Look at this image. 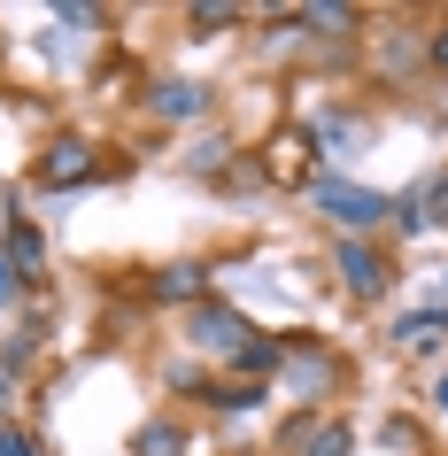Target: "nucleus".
<instances>
[{"label":"nucleus","mask_w":448,"mask_h":456,"mask_svg":"<svg viewBox=\"0 0 448 456\" xmlns=\"http://www.w3.org/2000/svg\"><path fill=\"white\" fill-rule=\"evenodd\" d=\"M309 201H317V216H332V224H340V240H371L379 224H387V193L355 186V178H332V170H317V178H309Z\"/></svg>","instance_id":"f257e3e1"},{"label":"nucleus","mask_w":448,"mask_h":456,"mask_svg":"<svg viewBox=\"0 0 448 456\" xmlns=\"http://www.w3.org/2000/svg\"><path fill=\"white\" fill-rule=\"evenodd\" d=\"M186 333H193V348H209V356H224V363H232L240 348L256 340V325H248V317H240L232 302H216V294H201V302L186 310Z\"/></svg>","instance_id":"f03ea898"},{"label":"nucleus","mask_w":448,"mask_h":456,"mask_svg":"<svg viewBox=\"0 0 448 456\" xmlns=\"http://www.w3.org/2000/svg\"><path fill=\"white\" fill-rule=\"evenodd\" d=\"M332 271L348 279L355 302H379V294L395 287V264H387V248H379V240H332Z\"/></svg>","instance_id":"7ed1b4c3"},{"label":"nucleus","mask_w":448,"mask_h":456,"mask_svg":"<svg viewBox=\"0 0 448 456\" xmlns=\"http://www.w3.org/2000/svg\"><path fill=\"white\" fill-rule=\"evenodd\" d=\"M147 117L201 124V117H209V86H201V77H155V86H147Z\"/></svg>","instance_id":"20e7f679"},{"label":"nucleus","mask_w":448,"mask_h":456,"mask_svg":"<svg viewBox=\"0 0 448 456\" xmlns=\"http://www.w3.org/2000/svg\"><path fill=\"white\" fill-rule=\"evenodd\" d=\"M286 379H294V395H302L309 410H317V395H325L332 379H340V363L317 348V340H286Z\"/></svg>","instance_id":"39448f33"},{"label":"nucleus","mask_w":448,"mask_h":456,"mask_svg":"<svg viewBox=\"0 0 448 456\" xmlns=\"http://www.w3.org/2000/svg\"><path fill=\"white\" fill-rule=\"evenodd\" d=\"M94 178H101V155L86 140H54L39 155V186H94Z\"/></svg>","instance_id":"423d86ee"},{"label":"nucleus","mask_w":448,"mask_h":456,"mask_svg":"<svg viewBox=\"0 0 448 456\" xmlns=\"http://www.w3.org/2000/svg\"><path fill=\"white\" fill-rule=\"evenodd\" d=\"M0 256L16 264L24 287H39V264H47V240H39V224L31 216H8V232H0Z\"/></svg>","instance_id":"0eeeda50"},{"label":"nucleus","mask_w":448,"mask_h":456,"mask_svg":"<svg viewBox=\"0 0 448 456\" xmlns=\"http://www.w3.org/2000/svg\"><path fill=\"white\" fill-rule=\"evenodd\" d=\"M201 287H209V271H201V264H163L155 279H147V302H186V310H193Z\"/></svg>","instance_id":"6e6552de"},{"label":"nucleus","mask_w":448,"mask_h":456,"mask_svg":"<svg viewBox=\"0 0 448 456\" xmlns=\"http://www.w3.org/2000/svg\"><path fill=\"white\" fill-rule=\"evenodd\" d=\"M271 371H286V340L256 333V340H248V348L232 356V379H256V387H271Z\"/></svg>","instance_id":"1a4fd4ad"},{"label":"nucleus","mask_w":448,"mask_h":456,"mask_svg":"<svg viewBox=\"0 0 448 456\" xmlns=\"http://www.w3.org/2000/svg\"><path fill=\"white\" fill-rule=\"evenodd\" d=\"M402 348L441 356V348H448V302H433V310H418V317H402Z\"/></svg>","instance_id":"9d476101"},{"label":"nucleus","mask_w":448,"mask_h":456,"mask_svg":"<svg viewBox=\"0 0 448 456\" xmlns=\"http://www.w3.org/2000/svg\"><path fill=\"white\" fill-rule=\"evenodd\" d=\"M132 456H186V426H178V418H147V426L132 433Z\"/></svg>","instance_id":"9b49d317"},{"label":"nucleus","mask_w":448,"mask_h":456,"mask_svg":"<svg viewBox=\"0 0 448 456\" xmlns=\"http://www.w3.org/2000/svg\"><path fill=\"white\" fill-rule=\"evenodd\" d=\"M387 224H395V240H418L425 224H433V209H425V186L395 193V201H387Z\"/></svg>","instance_id":"f8f14e48"},{"label":"nucleus","mask_w":448,"mask_h":456,"mask_svg":"<svg viewBox=\"0 0 448 456\" xmlns=\"http://www.w3.org/2000/svg\"><path fill=\"white\" fill-rule=\"evenodd\" d=\"M39 340H47L39 325H16V333L0 340V371H8V379H24L31 363H39Z\"/></svg>","instance_id":"ddd939ff"},{"label":"nucleus","mask_w":448,"mask_h":456,"mask_svg":"<svg viewBox=\"0 0 448 456\" xmlns=\"http://www.w3.org/2000/svg\"><path fill=\"white\" fill-rule=\"evenodd\" d=\"M248 8H232V0H209V8H186V31L193 39H216V31H232Z\"/></svg>","instance_id":"4468645a"},{"label":"nucleus","mask_w":448,"mask_h":456,"mask_svg":"<svg viewBox=\"0 0 448 456\" xmlns=\"http://www.w3.org/2000/svg\"><path fill=\"white\" fill-rule=\"evenodd\" d=\"M348 449H355V433L340 426V418H325V426L309 433V449H302V456H348Z\"/></svg>","instance_id":"2eb2a0df"},{"label":"nucleus","mask_w":448,"mask_h":456,"mask_svg":"<svg viewBox=\"0 0 448 456\" xmlns=\"http://www.w3.org/2000/svg\"><path fill=\"white\" fill-rule=\"evenodd\" d=\"M224 163H232V147L216 140V132H209V140H193V147H186V170H209V178H216Z\"/></svg>","instance_id":"dca6fc26"},{"label":"nucleus","mask_w":448,"mask_h":456,"mask_svg":"<svg viewBox=\"0 0 448 456\" xmlns=\"http://www.w3.org/2000/svg\"><path fill=\"white\" fill-rule=\"evenodd\" d=\"M16 294H24V279H16V264L0 256V310H16Z\"/></svg>","instance_id":"f3484780"},{"label":"nucleus","mask_w":448,"mask_h":456,"mask_svg":"<svg viewBox=\"0 0 448 456\" xmlns=\"http://www.w3.org/2000/svg\"><path fill=\"white\" fill-rule=\"evenodd\" d=\"M0 456H39V449H31L24 433H16V426H8V418H0Z\"/></svg>","instance_id":"a211bd4d"},{"label":"nucleus","mask_w":448,"mask_h":456,"mask_svg":"<svg viewBox=\"0 0 448 456\" xmlns=\"http://www.w3.org/2000/svg\"><path fill=\"white\" fill-rule=\"evenodd\" d=\"M425 403H433V410L448 418V371H433V387H425Z\"/></svg>","instance_id":"6ab92c4d"},{"label":"nucleus","mask_w":448,"mask_h":456,"mask_svg":"<svg viewBox=\"0 0 448 456\" xmlns=\"http://www.w3.org/2000/svg\"><path fill=\"white\" fill-rule=\"evenodd\" d=\"M425 54H433V70H448V24L433 31V39H425Z\"/></svg>","instance_id":"aec40b11"},{"label":"nucleus","mask_w":448,"mask_h":456,"mask_svg":"<svg viewBox=\"0 0 448 456\" xmlns=\"http://www.w3.org/2000/svg\"><path fill=\"white\" fill-rule=\"evenodd\" d=\"M8 410H16V379H8V371H0V418H8Z\"/></svg>","instance_id":"412c9836"}]
</instances>
